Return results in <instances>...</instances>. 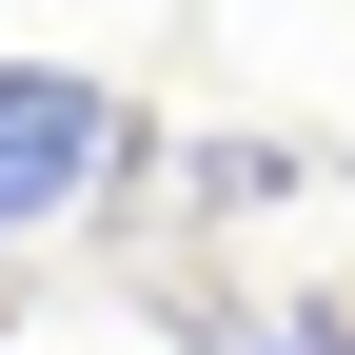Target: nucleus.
<instances>
[{
    "mask_svg": "<svg viewBox=\"0 0 355 355\" xmlns=\"http://www.w3.org/2000/svg\"><path fill=\"white\" fill-rule=\"evenodd\" d=\"M139 178V99L79 60H0V257L20 237H79V217Z\"/></svg>",
    "mask_w": 355,
    "mask_h": 355,
    "instance_id": "obj_1",
    "label": "nucleus"
}]
</instances>
